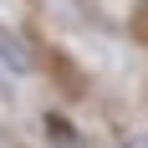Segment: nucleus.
Wrapping results in <instances>:
<instances>
[{"mask_svg": "<svg viewBox=\"0 0 148 148\" xmlns=\"http://www.w3.org/2000/svg\"><path fill=\"white\" fill-rule=\"evenodd\" d=\"M0 61H5L10 72H36V56L26 51V41H21L15 31H0Z\"/></svg>", "mask_w": 148, "mask_h": 148, "instance_id": "1", "label": "nucleus"}, {"mask_svg": "<svg viewBox=\"0 0 148 148\" xmlns=\"http://www.w3.org/2000/svg\"><path fill=\"white\" fill-rule=\"evenodd\" d=\"M46 66L56 72V82H61V92H66V97H87V82L77 77V66L61 56V51H51V46H46Z\"/></svg>", "mask_w": 148, "mask_h": 148, "instance_id": "2", "label": "nucleus"}, {"mask_svg": "<svg viewBox=\"0 0 148 148\" xmlns=\"http://www.w3.org/2000/svg\"><path fill=\"white\" fill-rule=\"evenodd\" d=\"M46 133H51V143H56V148H77V138H72V123H66V118H56V112L46 118Z\"/></svg>", "mask_w": 148, "mask_h": 148, "instance_id": "3", "label": "nucleus"}]
</instances>
